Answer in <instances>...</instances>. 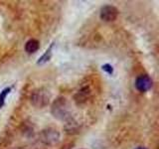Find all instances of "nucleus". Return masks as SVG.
<instances>
[{"label":"nucleus","mask_w":159,"mask_h":149,"mask_svg":"<svg viewBox=\"0 0 159 149\" xmlns=\"http://www.w3.org/2000/svg\"><path fill=\"white\" fill-rule=\"evenodd\" d=\"M50 99H51V93H49L48 89L44 88H40L35 89L31 93L30 97V102L35 107L43 108L47 106L50 103Z\"/></svg>","instance_id":"f03ea898"},{"label":"nucleus","mask_w":159,"mask_h":149,"mask_svg":"<svg viewBox=\"0 0 159 149\" xmlns=\"http://www.w3.org/2000/svg\"><path fill=\"white\" fill-rule=\"evenodd\" d=\"M40 48V43L36 39H30L29 41L25 44V51L28 54H33L36 53Z\"/></svg>","instance_id":"0eeeda50"},{"label":"nucleus","mask_w":159,"mask_h":149,"mask_svg":"<svg viewBox=\"0 0 159 149\" xmlns=\"http://www.w3.org/2000/svg\"><path fill=\"white\" fill-rule=\"evenodd\" d=\"M118 13L119 12L116 7L112 6V5H104L101 9L99 16L104 22H112L117 18Z\"/></svg>","instance_id":"20e7f679"},{"label":"nucleus","mask_w":159,"mask_h":149,"mask_svg":"<svg viewBox=\"0 0 159 149\" xmlns=\"http://www.w3.org/2000/svg\"><path fill=\"white\" fill-rule=\"evenodd\" d=\"M89 93H91V92H89L88 87L83 88L81 91H79L76 96H75V102H76L78 104H81V103L84 102L88 99V97H89Z\"/></svg>","instance_id":"423d86ee"},{"label":"nucleus","mask_w":159,"mask_h":149,"mask_svg":"<svg viewBox=\"0 0 159 149\" xmlns=\"http://www.w3.org/2000/svg\"><path fill=\"white\" fill-rule=\"evenodd\" d=\"M13 149H26V148H24V147H16V148H13Z\"/></svg>","instance_id":"9b49d317"},{"label":"nucleus","mask_w":159,"mask_h":149,"mask_svg":"<svg viewBox=\"0 0 159 149\" xmlns=\"http://www.w3.org/2000/svg\"><path fill=\"white\" fill-rule=\"evenodd\" d=\"M10 88H4L3 91L1 92V93H0V108H1L3 106H4V103H5V98H6V96L10 93Z\"/></svg>","instance_id":"1a4fd4ad"},{"label":"nucleus","mask_w":159,"mask_h":149,"mask_svg":"<svg viewBox=\"0 0 159 149\" xmlns=\"http://www.w3.org/2000/svg\"><path fill=\"white\" fill-rule=\"evenodd\" d=\"M135 149H147V148H145V147H137Z\"/></svg>","instance_id":"f8f14e48"},{"label":"nucleus","mask_w":159,"mask_h":149,"mask_svg":"<svg viewBox=\"0 0 159 149\" xmlns=\"http://www.w3.org/2000/svg\"><path fill=\"white\" fill-rule=\"evenodd\" d=\"M52 48H53V44L50 46V48L47 50L46 52H45V54L43 55V56L39 59V61H38V65H43L45 63H47L48 61H50V59H51L52 57Z\"/></svg>","instance_id":"6e6552de"},{"label":"nucleus","mask_w":159,"mask_h":149,"mask_svg":"<svg viewBox=\"0 0 159 149\" xmlns=\"http://www.w3.org/2000/svg\"><path fill=\"white\" fill-rule=\"evenodd\" d=\"M60 138H61V134L59 130L53 127L44 129L40 133V140L46 145H54L60 141Z\"/></svg>","instance_id":"7ed1b4c3"},{"label":"nucleus","mask_w":159,"mask_h":149,"mask_svg":"<svg viewBox=\"0 0 159 149\" xmlns=\"http://www.w3.org/2000/svg\"><path fill=\"white\" fill-rule=\"evenodd\" d=\"M152 87V79L148 74H141L135 79V88L138 92L145 93L151 88Z\"/></svg>","instance_id":"39448f33"},{"label":"nucleus","mask_w":159,"mask_h":149,"mask_svg":"<svg viewBox=\"0 0 159 149\" xmlns=\"http://www.w3.org/2000/svg\"><path fill=\"white\" fill-rule=\"evenodd\" d=\"M102 70H103L104 72H107V74H111L113 73V69H112V67L111 66V65H108V64L103 65V66H102Z\"/></svg>","instance_id":"9d476101"},{"label":"nucleus","mask_w":159,"mask_h":149,"mask_svg":"<svg viewBox=\"0 0 159 149\" xmlns=\"http://www.w3.org/2000/svg\"><path fill=\"white\" fill-rule=\"evenodd\" d=\"M52 114L60 120H67L71 117L70 106L66 98L59 97L54 102L52 106Z\"/></svg>","instance_id":"f257e3e1"}]
</instances>
